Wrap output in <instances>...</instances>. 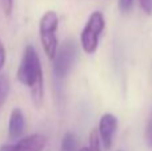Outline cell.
Instances as JSON below:
<instances>
[{
  "label": "cell",
  "instance_id": "4fadbf2b",
  "mask_svg": "<svg viewBox=\"0 0 152 151\" xmlns=\"http://www.w3.org/2000/svg\"><path fill=\"white\" fill-rule=\"evenodd\" d=\"M145 142H147L148 147L152 150V115L148 120L147 128H145Z\"/></svg>",
  "mask_w": 152,
  "mask_h": 151
},
{
  "label": "cell",
  "instance_id": "e0dca14e",
  "mask_svg": "<svg viewBox=\"0 0 152 151\" xmlns=\"http://www.w3.org/2000/svg\"><path fill=\"white\" fill-rule=\"evenodd\" d=\"M119 151H121V150H119Z\"/></svg>",
  "mask_w": 152,
  "mask_h": 151
},
{
  "label": "cell",
  "instance_id": "6da1fadb",
  "mask_svg": "<svg viewBox=\"0 0 152 151\" xmlns=\"http://www.w3.org/2000/svg\"><path fill=\"white\" fill-rule=\"evenodd\" d=\"M16 76L21 84L29 87L31 98L35 106L37 108L42 107L43 98H44V75H43L40 58L34 45L29 44L26 47Z\"/></svg>",
  "mask_w": 152,
  "mask_h": 151
},
{
  "label": "cell",
  "instance_id": "9a60e30c",
  "mask_svg": "<svg viewBox=\"0 0 152 151\" xmlns=\"http://www.w3.org/2000/svg\"><path fill=\"white\" fill-rule=\"evenodd\" d=\"M4 63H5V48H4L3 42L0 40V71L4 67Z\"/></svg>",
  "mask_w": 152,
  "mask_h": 151
},
{
  "label": "cell",
  "instance_id": "30bf717a",
  "mask_svg": "<svg viewBox=\"0 0 152 151\" xmlns=\"http://www.w3.org/2000/svg\"><path fill=\"white\" fill-rule=\"evenodd\" d=\"M102 142H100V136L97 130H94L89 134V151H102Z\"/></svg>",
  "mask_w": 152,
  "mask_h": 151
},
{
  "label": "cell",
  "instance_id": "7c38bea8",
  "mask_svg": "<svg viewBox=\"0 0 152 151\" xmlns=\"http://www.w3.org/2000/svg\"><path fill=\"white\" fill-rule=\"evenodd\" d=\"M134 7V0H119V10L121 12H129Z\"/></svg>",
  "mask_w": 152,
  "mask_h": 151
},
{
  "label": "cell",
  "instance_id": "2e32d148",
  "mask_svg": "<svg viewBox=\"0 0 152 151\" xmlns=\"http://www.w3.org/2000/svg\"><path fill=\"white\" fill-rule=\"evenodd\" d=\"M79 151H89V147H81Z\"/></svg>",
  "mask_w": 152,
  "mask_h": 151
},
{
  "label": "cell",
  "instance_id": "8fae6325",
  "mask_svg": "<svg viewBox=\"0 0 152 151\" xmlns=\"http://www.w3.org/2000/svg\"><path fill=\"white\" fill-rule=\"evenodd\" d=\"M0 4H1L3 12L7 18H10L13 12V5H15V0H0Z\"/></svg>",
  "mask_w": 152,
  "mask_h": 151
},
{
  "label": "cell",
  "instance_id": "3957f363",
  "mask_svg": "<svg viewBox=\"0 0 152 151\" xmlns=\"http://www.w3.org/2000/svg\"><path fill=\"white\" fill-rule=\"evenodd\" d=\"M105 20L102 12L95 11L89 15L88 20H87L86 26H84L83 31L80 34V44L84 52L92 55L97 51L99 47V39L102 32L104 31Z\"/></svg>",
  "mask_w": 152,
  "mask_h": 151
},
{
  "label": "cell",
  "instance_id": "5b68a950",
  "mask_svg": "<svg viewBox=\"0 0 152 151\" xmlns=\"http://www.w3.org/2000/svg\"><path fill=\"white\" fill-rule=\"evenodd\" d=\"M47 146V136L43 134H31L15 143L0 146V151H43Z\"/></svg>",
  "mask_w": 152,
  "mask_h": 151
},
{
  "label": "cell",
  "instance_id": "7a4b0ae2",
  "mask_svg": "<svg viewBox=\"0 0 152 151\" xmlns=\"http://www.w3.org/2000/svg\"><path fill=\"white\" fill-rule=\"evenodd\" d=\"M58 26H59V18L55 11H47L39 21L40 40H42L45 55L51 60H53V58H55L59 45V40L58 36H56Z\"/></svg>",
  "mask_w": 152,
  "mask_h": 151
},
{
  "label": "cell",
  "instance_id": "9c48e42d",
  "mask_svg": "<svg viewBox=\"0 0 152 151\" xmlns=\"http://www.w3.org/2000/svg\"><path fill=\"white\" fill-rule=\"evenodd\" d=\"M11 90V82L5 74H0V108L5 103Z\"/></svg>",
  "mask_w": 152,
  "mask_h": 151
},
{
  "label": "cell",
  "instance_id": "277c9868",
  "mask_svg": "<svg viewBox=\"0 0 152 151\" xmlns=\"http://www.w3.org/2000/svg\"><path fill=\"white\" fill-rule=\"evenodd\" d=\"M77 58V47L75 42L66 40L53 58V74L58 79H64L74 67Z\"/></svg>",
  "mask_w": 152,
  "mask_h": 151
},
{
  "label": "cell",
  "instance_id": "8992f818",
  "mask_svg": "<svg viewBox=\"0 0 152 151\" xmlns=\"http://www.w3.org/2000/svg\"><path fill=\"white\" fill-rule=\"evenodd\" d=\"M118 130V118L111 112L103 114L99 120V128L97 133L100 136V142H102L103 147L105 150H110L113 143V136Z\"/></svg>",
  "mask_w": 152,
  "mask_h": 151
},
{
  "label": "cell",
  "instance_id": "52a82bcc",
  "mask_svg": "<svg viewBox=\"0 0 152 151\" xmlns=\"http://www.w3.org/2000/svg\"><path fill=\"white\" fill-rule=\"evenodd\" d=\"M26 130V118L21 108L15 107L11 111L10 122H8V135L11 139H19Z\"/></svg>",
  "mask_w": 152,
  "mask_h": 151
},
{
  "label": "cell",
  "instance_id": "5bb4252c",
  "mask_svg": "<svg viewBox=\"0 0 152 151\" xmlns=\"http://www.w3.org/2000/svg\"><path fill=\"white\" fill-rule=\"evenodd\" d=\"M140 7L147 15H152V0H139Z\"/></svg>",
  "mask_w": 152,
  "mask_h": 151
},
{
  "label": "cell",
  "instance_id": "ba28073f",
  "mask_svg": "<svg viewBox=\"0 0 152 151\" xmlns=\"http://www.w3.org/2000/svg\"><path fill=\"white\" fill-rule=\"evenodd\" d=\"M60 151H79V139L74 133H66L61 138Z\"/></svg>",
  "mask_w": 152,
  "mask_h": 151
}]
</instances>
